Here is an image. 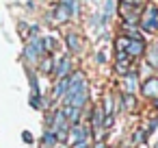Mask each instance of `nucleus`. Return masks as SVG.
<instances>
[{
    "mask_svg": "<svg viewBox=\"0 0 158 148\" xmlns=\"http://www.w3.org/2000/svg\"><path fill=\"white\" fill-rule=\"evenodd\" d=\"M141 29L147 31V33L158 31V7H156V5H149V7L145 9V16H143V20H141Z\"/></svg>",
    "mask_w": 158,
    "mask_h": 148,
    "instance_id": "2",
    "label": "nucleus"
},
{
    "mask_svg": "<svg viewBox=\"0 0 158 148\" xmlns=\"http://www.w3.org/2000/svg\"><path fill=\"white\" fill-rule=\"evenodd\" d=\"M104 115H113V96L110 94L104 96Z\"/></svg>",
    "mask_w": 158,
    "mask_h": 148,
    "instance_id": "16",
    "label": "nucleus"
},
{
    "mask_svg": "<svg viewBox=\"0 0 158 148\" xmlns=\"http://www.w3.org/2000/svg\"><path fill=\"white\" fill-rule=\"evenodd\" d=\"M117 72L119 74H128L130 72V61H117Z\"/></svg>",
    "mask_w": 158,
    "mask_h": 148,
    "instance_id": "19",
    "label": "nucleus"
},
{
    "mask_svg": "<svg viewBox=\"0 0 158 148\" xmlns=\"http://www.w3.org/2000/svg\"><path fill=\"white\" fill-rule=\"evenodd\" d=\"M126 52H128V57H141L145 52V42L143 39H128Z\"/></svg>",
    "mask_w": 158,
    "mask_h": 148,
    "instance_id": "4",
    "label": "nucleus"
},
{
    "mask_svg": "<svg viewBox=\"0 0 158 148\" xmlns=\"http://www.w3.org/2000/svg\"><path fill=\"white\" fill-rule=\"evenodd\" d=\"M69 70H72V59H69V57H63V59L56 61V65H54V74H56V78H67Z\"/></svg>",
    "mask_w": 158,
    "mask_h": 148,
    "instance_id": "5",
    "label": "nucleus"
},
{
    "mask_svg": "<svg viewBox=\"0 0 158 148\" xmlns=\"http://www.w3.org/2000/svg\"><path fill=\"white\" fill-rule=\"evenodd\" d=\"M72 16L67 13V9L63 7V5H59L56 9H54V13H52V22H56V24H63V22H67Z\"/></svg>",
    "mask_w": 158,
    "mask_h": 148,
    "instance_id": "8",
    "label": "nucleus"
},
{
    "mask_svg": "<svg viewBox=\"0 0 158 148\" xmlns=\"http://www.w3.org/2000/svg\"><path fill=\"white\" fill-rule=\"evenodd\" d=\"M44 48L46 50H56L59 48V42L54 37H44Z\"/></svg>",
    "mask_w": 158,
    "mask_h": 148,
    "instance_id": "17",
    "label": "nucleus"
},
{
    "mask_svg": "<svg viewBox=\"0 0 158 148\" xmlns=\"http://www.w3.org/2000/svg\"><path fill=\"white\" fill-rule=\"evenodd\" d=\"M44 52H46V48H44V39H41V37H33V39L26 44V48H24V57H26V61H31V63L41 61Z\"/></svg>",
    "mask_w": 158,
    "mask_h": 148,
    "instance_id": "1",
    "label": "nucleus"
},
{
    "mask_svg": "<svg viewBox=\"0 0 158 148\" xmlns=\"http://www.w3.org/2000/svg\"><path fill=\"white\" fill-rule=\"evenodd\" d=\"M61 5L67 9L69 16H78L80 13V2H78V0H61Z\"/></svg>",
    "mask_w": 158,
    "mask_h": 148,
    "instance_id": "11",
    "label": "nucleus"
},
{
    "mask_svg": "<svg viewBox=\"0 0 158 148\" xmlns=\"http://www.w3.org/2000/svg\"><path fill=\"white\" fill-rule=\"evenodd\" d=\"M156 148H158V144H156Z\"/></svg>",
    "mask_w": 158,
    "mask_h": 148,
    "instance_id": "25",
    "label": "nucleus"
},
{
    "mask_svg": "<svg viewBox=\"0 0 158 148\" xmlns=\"http://www.w3.org/2000/svg\"><path fill=\"white\" fill-rule=\"evenodd\" d=\"M63 115H65V122H67V124H78V120H80V109H78V107H67V105H65Z\"/></svg>",
    "mask_w": 158,
    "mask_h": 148,
    "instance_id": "6",
    "label": "nucleus"
},
{
    "mask_svg": "<svg viewBox=\"0 0 158 148\" xmlns=\"http://www.w3.org/2000/svg\"><path fill=\"white\" fill-rule=\"evenodd\" d=\"M67 85H69L67 78H59V83L54 85V98H63L65 92H67Z\"/></svg>",
    "mask_w": 158,
    "mask_h": 148,
    "instance_id": "13",
    "label": "nucleus"
},
{
    "mask_svg": "<svg viewBox=\"0 0 158 148\" xmlns=\"http://www.w3.org/2000/svg\"><path fill=\"white\" fill-rule=\"evenodd\" d=\"M143 141V131L139 128V131H134V144H141Z\"/></svg>",
    "mask_w": 158,
    "mask_h": 148,
    "instance_id": "21",
    "label": "nucleus"
},
{
    "mask_svg": "<svg viewBox=\"0 0 158 148\" xmlns=\"http://www.w3.org/2000/svg\"><path fill=\"white\" fill-rule=\"evenodd\" d=\"M22 139H24L26 144H31V141H33V135H31L28 131H24V133H22Z\"/></svg>",
    "mask_w": 158,
    "mask_h": 148,
    "instance_id": "22",
    "label": "nucleus"
},
{
    "mask_svg": "<svg viewBox=\"0 0 158 148\" xmlns=\"http://www.w3.org/2000/svg\"><path fill=\"white\" fill-rule=\"evenodd\" d=\"M113 11H115V0H104V13L100 16V22L108 24V18L113 16Z\"/></svg>",
    "mask_w": 158,
    "mask_h": 148,
    "instance_id": "9",
    "label": "nucleus"
},
{
    "mask_svg": "<svg viewBox=\"0 0 158 148\" xmlns=\"http://www.w3.org/2000/svg\"><path fill=\"white\" fill-rule=\"evenodd\" d=\"M41 144H46V146H54V144H56V135H54V131H46L44 137H41Z\"/></svg>",
    "mask_w": 158,
    "mask_h": 148,
    "instance_id": "15",
    "label": "nucleus"
},
{
    "mask_svg": "<svg viewBox=\"0 0 158 148\" xmlns=\"http://www.w3.org/2000/svg\"><path fill=\"white\" fill-rule=\"evenodd\" d=\"M95 59H98V63H106V55H104V52H98Z\"/></svg>",
    "mask_w": 158,
    "mask_h": 148,
    "instance_id": "23",
    "label": "nucleus"
},
{
    "mask_svg": "<svg viewBox=\"0 0 158 148\" xmlns=\"http://www.w3.org/2000/svg\"><path fill=\"white\" fill-rule=\"evenodd\" d=\"M95 148H106V146H104V144L100 141V144H95Z\"/></svg>",
    "mask_w": 158,
    "mask_h": 148,
    "instance_id": "24",
    "label": "nucleus"
},
{
    "mask_svg": "<svg viewBox=\"0 0 158 148\" xmlns=\"http://www.w3.org/2000/svg\"><path fill=\"white\" fill-rule=\"evenodd\" d=\"M39 68H41V72H44V74H48V72H52V70H54V61H52V59H44Z\"/></svg>",
    "mask_w": 158,
    "mask_h": 148,
    "instance_id": "18",
    "label": "nucleus"
},
{
    "mask_svg": "<svg viewBox=\"0 0 158 148\" xmlns=\"http://www.w3.org/2000/svg\"><path fill=\"white\" fill-rule=\"evenodd\" d=\"M123 89H126L128 94H132V92L136 89V74H134V72H128V74L123 76Z\"/></svg>",
    "mask_w": 158,
    "mask_h": 148,
    "instance_id": "10",
    "label": "nucleus"
},
{
    "mask_svg": "<svg viewBox=\"0 0 158 148\" xmlns=\"http://www.w3.org/2000/svg\"><path fill=\"white\" fill-rule=\"evenodd\" d=\"M72 139H74V144H76V141H85V139H87V128L74 124V126H72Z\"/></svg>",
    "mask_w": 158,
    "mask_h": 148,
    "instance_id": "12",
    "label": "nucleus"
},
{
    "mask_svg": "<svg viewBox=\"0 0 158 148\" xmlns=\"http://www.w3.org/2000/svg\"><path fill=\"white\" fill-rule=\"evenodd\" d=\"M65 42H67L69 52H80V37H78L74 31H69V33L65 35Z\"/></svg>",
    "mask_w": 158,
    "mask_h": 148,
    "instance_id": "7",
    "label": "nucleus"
},
{
    "mask_svg": "<svg viewBox=\"0 0 158 148\" xmlns=\"http://www.w3.org/2000/svg\"><path fill=\"white\" fill-rule=\"evenodd\" d=\"M102 115H104V111H102L100 107H95V109H93V115H91V124H93V126H100V124L104 122Z\"/></svg>",
    "mask_w": 158,
    "mask_h": 148,
    "instance_id": "14",
    "label": "nucleus"
},
{
    "mask_svg": "<svg viewBox=\"0 0 158 148\" xmlns=\"http://www.w3.org/2000/svg\"><path fill=\"white\" fill-rule=\"evenodd\" d=\"M126 46H128V37H119V39H117V52L126 50Z\"/></svg>",
    "mask_w": 158,
    "mask_h": 148,
    "instance_id": "20",
    "label": "nucleus"
},
{
    "mask_svg": "<svg viewBox=\"0 0 158 148\" xmlns=\"http://www.w3.org/2000/svg\"><path fill=\"white\" fill-rule=\"evenodd\" d=\"M141 92H143V96L145 98H158V78L156 76H149V78H145L143 81V85H141Z\"/></svg>",
    "mask_w": 158,
    "mask_h": 148,
    "instance_id": "3",
    "label": "nucleus"
}]
</instances>
